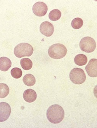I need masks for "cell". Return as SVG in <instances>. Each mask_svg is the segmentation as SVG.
<instances>
[{
  "label": "cell",
  "mask_w": 97,
  "mask_h": 128,
  "mask_svg": "<svg viewBox=\"0 0 97 128\" xmlns=\"http://www.w3.org/2000/svg\"><path fill=\"white\" fill-rule=\"evenodd\" d=\"M70 78L73 83L75 84H82L85 82L86 75L81 68H74L70 74Z\"/></svg>",
  "instance_id": "277c9868"
},
{
  "label": "cell",
  "mask_w": 97,
  "mask_h": 128,
  "mask_svg": "<svg viewBox=\"0 0 97 128\" xmlns=\"http://www.w3.org/2000/svg\"><path fill=\"white\" fill-rule=\"evenodd\" d=\"M74 62L78 66H83L87 64V58L85 55L79 54L75 57Z\"/></svg>",
  "instance_id": "7c38bea8"
},
{
  "label": "cell",
  "mask_w": 97,
  "mask_h": 128,
  "mask_svg": "<svg viewBox=\"0 0 97 128\" xmlns=\"http://www.w3.org/2000/svg\"><path fill=\"white\" fill-rule=\"evenodd\" d=\"M71 25L73 29L76 30L79 29L83 25V21L80 18H75L73 20Z\"/></svg>",
  "instance_id": "e0dca14e"
},
{
  "label": "cell",
  "mask_w": 97,
  "mask_h": 128,
  "mask_svg": "<svg viewBox=\"0 0 97 128\" xmlns=\"http://www.w3.org/2000/svg\"><path fill=\"white\" fill-rule=\"evenodd\" d=\"M46 116L50 122L54 124H58L64 118L65 112L63 108L58 104H53L48 109Z\"/></svg>",
  "instance_id": "6da1fadb"
},
{
  "label": "cell",
  "mask_w": 97,
  "mask_h": 128,
  "mask_svg": "<svg viewBox=\"0 0 97 128\" xmlns=\"http://www.w3.org/2000/svg\"><path fill=\"white\" fill-rule=\"evenodd\" d=\"M40 30L42 34L47 37H50L54 32V27L51 23L45 21L40 24Z\"/></svg>",
  "instance_id": "9c48e42d"
},
{
  "label": "cell",
  "mask_w": 97,
  "mask_h": 128,
  "mask_svg": "<svg viewBox=\"0 0 97 128\" xmlns=\"http://www.w3.org/2000/svg\"><path fill=\"white\" fill-rule=\"evenodd\" d=\"M32 10L34 14L38 17H42L47 14V6L45 3L37 2L33 6Z\"/></svg>",
  "instance_id": "52a82bcc"
},
{
  "label": "cell",
  "mask_w": 97,
  "mask_h": 128,
  "mask_svg": "<svg viewBox=\"0 0 97 128\" xmlns=\"http://www.w3.org/2000/svg\"><path fill=\"white\" fill-rule=\"evenodd\" d=\"M11 74L13 77L16 79L20 78L22 75V72L20 68H15L11 70Z\"/></svg>",
  "instance_id": "ac0fdd59"
},
{
  "label": "cell",
  "mask_w": 97,
  "mask_h": 128,
  "mask_svg": "<svg viewBox=\"0 0 97 128\" xmlns=\"http://www.w3.org/2000/svg\"><path fill=\"white\" fill-rule=\"evenodd\" d=\"M10 92L8 86L5 84H0V98H3L6 97Z\"/></svg>",
  "instance_id": "9a60e30c"
},
{
  "label": "cell",
  "mask_w": 97,
  "mask_h": 128,
  "mask_svg": "<svg viewBox=\"0 0 97 128\" xmlns=\"http://www.w3.org/2000/svg\"><path fill=\"white\" fill-rule=\"evenodd\" d=\"M79 46L82 51L90 53L94 52L95 50L96 43L93 38L90 37H86L81 40Z\"/></svg>",
  "instance_id": "5b68a950"
},
{
  "label": "cell",
  "mask_w": 97,
  "mask_h": 128,
  "mask_svg": "<svg viewBox=\"0 0 97 128\" xmlns=\"http://www.w3.org/2000/svg\"><path fill=\"white\" fill-rule=\"evenodd\" d=\"M12 63L10 59L6 57L0 58V70L6 72L11 67Z\"/></svg>",
  "instance_id": "8fae6325"
},
{
  "label": "cell",
  "mask_w": 97,
  "mask_h": 128,
  "mask_svg": "<svg viewBox=\"0 0 97 128\" xmlns=\"http://www.w3.org/2000/svg\"><path fill=\"white\" fill-rule=\"evenodd\" d=\"M23 98L26 102L32 103L35 101L37 99V94L33 90L28 89L24 92Z\"/></svg>",
  "instance_id": "30bf717a"
},
{
  "label": "cell",
  "mask_w": 97,
  "mask_h": 128,
  "mask_svg": "<svg viewBox=\"0 0 97 128\" xmlns=\"http://www.w3.org/2000/svg\"><path fill=\"white\" fill-rule=\"evenodd\" d=\"M20 64L22 68L25 70H30L32 67V62L28 58H24L21 59Z\"/></svg>",
  "instance_id": "5bb4252c"
},
{
  "label": "cell",
  "mask_w": 97,
  "mask_h": 128,
  "mask_svg": "<svg viewBox=\"0 0 97 128\" xmlns=\"http://www.w3.org/2000/svg\"><path fill=\"white\" fill-rule=\"evenodd\" d=\"M23 81L26 85L28 86H33L36 83V79L35 77L30 74L25 75L23 78Z\"/></svg>",
  "instance_id": "4fadbf2b"
},
{
  "label": "cell",
  "mask_w": 97,
  "mask_h": 128,
  "mask_svg": "<svg viewBox=\"0 0 97 128\" xmlns=\"http://www.w3.org/2000/svg\"><path fill=\"white\" fill-rule=\"evenodd\" d=\"M33 52V48L30 44L27 43H20L17 45L14 49V54L18 58L30 56Z\"/></svg>",
  "instance_id": "3957f363"
},
{
  "label": "cell",
  "mask_w": 97,
  "mask_h": 128,
  "mask_svg": "<svg viewBox=\"0 0 97 128\" xmlns=\"http://www.w3.org/2000/svg\"><path fill=\"white\" fill-rule=\"evenodd\" d=\"M88 75L91 77L97 76V60L92 59L85 67Z\"/></svg>",
  "instance_id": "ba28073f"
},
{
  "label": "cell",
  "mask_w": 97,
  "mask_h": 128,
  "mask_svg": "<svg viewBox=\"0 0 97 128\" xmlns=\"http://www.w3.org/2000/svg\"><path fill=\"white\" fill-rule=\"evenodd\" d=\"M11 108L10 104L6 102L0 103V122L6 121L10 117Z\"/></svg>",
  "instance_id": "8992f818"
},
{
  "label": "cell",
  "mask_w": 97,
  "mask_h": 128,
  "mask_svg": "<svg viewBox=\"0 0 97 128\" xmlns=\"http://www.w3.org/2000/svg\"><path fill=\"white\" fill-rule=\"evenodd\" d=\"M67 53V49L64 45L56 44L51 46L48 50V54L51 58L60 59L63 58Z\"/></svg>",
  "instance_id": "7a4b0ae2"
},
{
  "label": "cell",
  "mask_w": 97,
  "mask_h": 128,
  "mask_svg": "<svg viewBox=\"0 0 97 128\" xmlns=\"http://www.w3.org/2000/svg\"><path fill=\"white\" fill-rule=\"evenodd\" d=\"M61 13L58 10H51L48 14V18L52 21H56L60 18Z\"/></svg>",
  "instance_id": "2e32d148"
}]
</instances>
